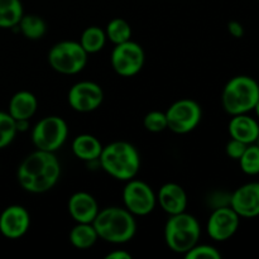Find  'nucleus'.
I'll return each instance as SVG.
<instances>
[{
	"instance_id": "1",
	"label": "nucleus",
	"mask_w": 259,
	"mask_h": 259,
	"mask_svg": "<svg viewBox=\"0 0 259 259\" xmlns=\"http://www.w3.org/2000/svg\"><path fill=\"white\" fill-rule=\"evenodd\" d=\"M61 176V164L55 153L35 149L25 157L17 172L20 187L30 194H45L55 187Z\"/></svg>"
},
{
	"instance_id": "2",
	"label": "nucleus",
	"mask_w": 259,
	"mask_h": 259,
	"mask_svg": "<svg viewBox=\"0 0 259 259\" xmlns=\"http://www.w3.org/2000/svg\"><path fill=\"white\" fill-rule=\"evenodd\" d=\"M99 163L101 168L119 181H129L138 175L141 156L136 147L129 142L116 141L103 147Z\"/></svg>"
},
{
	"instance_id": "3",
	"label": "nucleus",
	"mask_w": 259,
	"mask_h": 259,
	"mask_svg": "<svg viewBox=\"0 0 259 259\" xmlns=\"http://www.w3.org/2000/svg\"><path fill=\"white\" fill-rule=\"evenodd\" d=\"M99 239L111 244H124L133 239L137 232L134 215L125 207L110 206L99 210L93 222Z\"/></svg>"
},
{
	"instance_id": "4",
	"label": "nucleus",
	"mask_w": 259,
	"mask_h": 259,
	"mask_svg": "<svg viewBox=\"0 0 259 259\" xmlns=\"http://www.w3.org/2000/svg\"><path fill=\"white\" fill-rule=\"evenodd\" d=\"M259 100V83L253 77L239 75L230 78L222 95L223 108L229 115L248 114Z\"/></svg>"
},
{
	"instance_id": "5",
	"label": "nucleus",
	"mask_w": 259,
	"mask_h": 259,
	"mask_svg": "<svg viewBox=\"0 0 259 259\" xmlns=\"http://www.w3.org/2000/svg\"><path fill=\"white\" fill-rule=\"evenodd\" d=\"M201 228L195 217L186 211L169 215L164 225V242L175 253L186 254L199 243Z\"/></svg>"
},
{
	"instance_id": "6",
	"label": "nucleus",
	"mask_w": 259,
	"mask_h": 259,
	"mask_svg": "<svg viewBox=\"0 0 259 259\" xmlns=\"http://www.w3.org/2000/svg\"><path fill=\"white\" fill-rule=\"evenodd\" d=\"M89 55L80 42L62 40L56 43L48 52V63L51 67L62 75H76L88 65Z\"/></svg>"
},
{
	"instance_id": "7",
	"label": "nucleus",
	"mask_w": 259,
	"mask_h": 259,
	"mask_svg": "<svg viewBox=\"0 0 259 259\" xmlns=\"http://www.w3.org/2000/svg\"><path fill=\"white\" fill-rule=\"evenodd\" d=\"M67 123L57 115L42 118L32 131V142L35 148L51 153H56L67 141Z\"/></svg>"
},
{
	"instance_id": "8",
	"label": "nucleus",
	"mask_w": 259,
	"mask_h": 259,
	"mask_svg": "<svg viewBox=\"0 0 259 259\" xmlns=\"http://www.w3.org/2000/svg\"><path fill=\"white\" fill-rule=\"evenodd\" d=\"M164 113L168 129L176 134H187L192 132L202 118L201 106L191 99H180L175 101Z\"/></svg>"
},
{
	"instance_id": "9",
	"label": "nucleus",
	"mask_w": 259,
	"mask_h": 259,
	"mask_svg": "<svg viewBox=\"0 0 259 259\" xmlns=\"http://www.w3.org/2000/svg\"><path fill=\"white\" fill-rule=\"evenodd\" d=\"M123 202L124 207L134 217H146L156 207L157 195L147 182L134 177L124 186Z\"/></svg>"
},
{
	"instance_id": "10",
	"label": "nucleus",
	"mask_w": 259,
	"mask_h": 259,
	"mask_svg": "<svg viewBox=\"0 0 259 259\" xmlns=\"http://www.w3.org/2000/svg\"><path fill=\"white\" fill-rule=\"evenodd\" d=\"M146 61V55L141 45L129 39L115 45L110 56L111 67L119 76L132 77L141 72Z\"/></svg>"
},
{
	"instance_id": "11",
	"label": "nucleus",
	"mask_w": 259,
	"mask_h": 259,
	"mask_svg": "<svg viewBox=\"0 0 259 259\" xmlns=\"http://www.w3.org/2000/svg\"><path fill=\"white\" fill-rule=\"evenodd\" d=\"M67 100L75 111L91 113L103 104L104 91L101 86L94 81H78L71 86Z\"/></svg>"
},
{
	"instance_id": "12",
	"label": "nucleus",
	"mask_w": 259,
	"mask_h": 259,
	"mask_svg": "<svg viewBox=\"0 0 259 259\" xmlns=\"http://www.w3.org/2000/svg\"><path fill=\"white\" fill-rule=\"evenodd\" d=\"M240 217L230 206L217 207L210 214L206 224L209 237L215 242H225L237 233Z\"/></svg>"
},
{
	"instance_id": "13",
	"label": "nucleus",
	"mask_w": 259,
	"mask_h": 259,
	"mask_svg": "<svg viewBox=\"0 0 259 259\" xmlns=\"http://www.w3.org/2000/svg\"><path fill=\"white\" fill-rule=\"evenodd\" d=\"M30 227V215L24 206L10 205L0 214V233L8 239H19Z\"/></svg>"
},
{
	"instance_id": "14",
	"label": "nucleus",
	"mask_w": 259,
	"mask_h": 259,
	"mask_svg": "<svg viewBox=\"0 0 259 259\" xmlns=\"http://www.w3.org/2000/svg\"><path fill=\"white\" fill-rule=\"evenodd\" d=\"M229 206L240 218L259 217V182H248L230 195Z\"/></svg>"
},
{
	"instance_id": "15",
	"label": "nucleus",
	"mask_w": 259,
	"mask_h": 259,
	"mask_svg": "<svg viewBox=\"0 0 259 259\" xmlns=\"http://www.w3.org/2000/svg\"><path fill=\"white\" fill-rule=\"evenodd\" d=\"M67 209L68 214L76 223H93L100 210L95 197L85 191H78L71 195Z\"/></svg>"
},
{
	"instance_id": "16",
	"label": "nucleus",
	"mask_w": 259,
	"mask_h": 259,
	"mask_svg": "<svg viewBox=\"0 0 259 259\" xmlns=\"http://www.w3.org/2000/svg\"><path fill=\"white\" fill-rule=\"evenodd\" d=\"M157 201L164 212L168 215H176L186 211L187 195L184 187L175 182L164 184L157 194Z\"/></svg>"
},
{
	"instance_id": "17",
	"label": "nucleus",
	"mask_w": 259,
	"mask_h": 259,
	"mask_svg": "<svg viewBox=\"0 0 259 259\" xmlns=\"http://www.w3.org/2000/svg\"><path fill=\"white\" fill-rule=\"evenodd\" d=\"M228 129H229V134L233 139H237L245 144L257 143L259 124L254 118L249 116L248 114L233 115Z\"/></svg>"
},
{
	"instance_id": "18",
	"label": "nucleus",
	"mask_w": 259,
	"mask_h": 259,
	"mask_svg": "<svg viewBox=\"0 0 259 259\" xmlns=\"http://www.w3.org/2000/svg\"><path fill=\"white\" fill-rule=\"evenodd\" d=\"M38 109V100L30 91H18L9 101L8 113L14 120H29Z\"/></svg>"
},
{
	"instance_id": "19",
	"label": "nucleus",
	"mask_w": 259,
	"mask_h": 259,
	"mask_svg": "<svg viewBox=\"0 0 259 259\" xmlns=\"http://www.w3.org/2000/svg\"><path fill=\"white\" fill-rule=\"evenodd\" d=\"M103 147L100 141L91 134H80L73 139L71 144V149L76 158L85 162L98 161Z\"/></svg>"
},
{
	"instance_id": "20",
	"label": "nucleus",
	"mask_w": 259,
	"mask_h": 259,
	"mask_svg": "<svg viewBox=\"0 0 259 259\" xmlns=\"http://www.w3.org/2000/svg\"><path fill=\"white\" fill-rule=\"evenodd\" d=\"M70 243L77 249H89L99 239L93 223H76L68 234Z\"/></svg>"
},
{
	"instance_id": "21",
	"label": "nucleus",
	"mask_w": 259,
	"mask_h": 259,
	"mask_svg": "<svg viewBox=\"0 0 259 259\" xmlns=\"http://www.w3.org/2000/svg\"><path fill=\"white\" fill-rule=\"evenodd\" d=\"M24 15L20 0H0V28H14Z\"/></svg>"
},
{
	"instance_id": "22",
	"label": "nucleus",
	"mask_w": 259,
	"mask_h": 259,
	"mask_svg": "<svg viewBox=\"0 0 259 259\" xmlns=\"http://www.w3.org/2000/svg\"><path fill=\"white\" fill-rule=\"evenodd\" d=\"M25 38L32 40L40 39L47 32V24L35 14H24L17 25Z\"/></svg>"
},
{
	"instance_id": "23",
	"label": "nucleus",
	"mask_w": 259,
	"mask_h": 259,
	"mask_svg": "<svg viewBox=\"0 0 259 259\" xmlns=\"http://www.w3.org/2000/svg\"><path fill=\"white\" fill-rule=\"evenodd\" d=\"M106 39L108 38H106L105 30L96 25H91L86 28L81 34L80 45L82 46L88 55H93V53L100 52L105 47Z\"/></svg>"
},
{
	"instance_id": "24",
	"label": "nucleus",
	"mask_w": 259,
	"mask_h": 259,
	"mask_svg": "<svg viewBox=\"0 0 259 259\" xmlns=\"http://www.w3.org/2000/svg\"><path fill=\"white\" fill-rule=\"evenodd\" d=\"M106 38L114 45H120L132 39V27L123 18H114L105 28Z\"/></svg>"
},
{
	"instance_id": "25",
	"label": "nucleus",
	"mask_w": 259,
	"mask_h": 259,
	"mask_svg": "<svg viewBox=\"0 0 259 259\" xmlns=\"http://www.w3.org/2000/svg\"><path fill=\"white\" fill-rule=\"evenodd\" d=\"M240 169L248 176L259 175V146L257 143L249 144L239 158Z\"/></svg>"
},
{
	"instance_id": "26",
	"label": "nucleus",
	"mask_w": 259,
	"mask_h": 259,
	"mask_svg": "<svg viewBox=\"0 0 259 259\" xmlns=\"http://www.w3.org/2000/svg\"><path fill=\"white\" fill-rule=\"evenodd\" d=\"M17 133V121L9 113L0 111V149L9 146L14 141Z\"/></svg>"
},
{
	"instance_id": "27",
	"label": "nucleus",
	"mask_w": 259,
	"mask_h": 259,
	"mask_svg": "<svg viewBox=\"0 0 259 259\" xmlns=\"http://www.w3.org/2000/svg\"><path fill=\"white\" fill-rule=\"evenodd\" d=\"M143 125L151 133H161V132L168 129L167 124L166 113L158 110L149 111L143 119Z\"/></svg>"
},
{
	"instance_id": "28",
	"label": "nucleus",
	"mask_w": 259,
	"mask_h": 259,
	"mask_svg": "<svg viewBox=\"0 0 259 259\" xmlns=\"http://www.w3.org/2000/svg\"><path fill=\"white\" fill-rule=\"evenodd\" d=\"M187 259H220L222 253L215 247L209 244H199L197 243L194 248L185 254Z\"/></svg>"
},
{
	"instance_id": "29",
	"label": "nucleus",
	"mask_w": 259,
	"mask_h": 259,
	"mask_svg": "<svg viewBox=\"0 0 259 259\" xmlns=\"http://www.w3.org/2000/svg\"><path fill=\"white\" fill-rule=\"evenodd\" d=\"M248 146H249V144H245L243 143V142L232 138L228 142L225 152H227L228 157H230L232 159H235V161H239V158L243 156V153H244V151L247 149Z\"/></svg>"
},
{
	"instance_id": "30",
	"label": "nucleus",
	"mask_w": 259,
	"mask_h": 259,
	"mask_svg": "<svg viewBox=\"0 0 259 259\" xmlns=\"http://www.w3.org/2000/svg\"><path fill=\"white\" fill-rule=\"evenodd\" d=\"M228 30L234 38H242L244 35V27L237 20H232L228 24Z\"/></svg>"
},
{
	"instance_id": "31",
	"label": "nucleus",
	"mask_w": 259,
	"mask_h": 259,
	"mask_svg": "<svg viewBox=\"0 0 259 259\" xmlns=\"http://www.w3.org/2000/svg\"><path fill=\"white\" fill-rule=\"evenodd\" d=\"M106 259H132V254L126 250L115 249L106 254Z\"/></svg>"
},
{
	"instance_id": "32",
	"label": "nucleus",
	"mask_w": 259,
	"mask_h": 259,
	"mask_svg": "<svg viewBox=\"0 0 259 259\" xmlns=\"http://www.w3.org/2000/svg\"><path fill=\"white\" fill-rule=\"evenodd\" d=\"M17 121V131L25 132L29 128V120H15Z\"/></svg>"
},
{
	"instance_id": "33",
	"label": "nucleus",
	"mask_w": 259,
	"mask_h": 259,
	"mask_svg": "<svg viewBox=\"0 0 259 259\" xmlns=\"http://www.w3.org/2000/svg\"><path fill=\"white\" fill-rule=\"evenodd\" d=\"M253 110L255 111V115H257V118L259 119V100H258V103H257V105L254 106V109H253Z\"/></svg>"
},
{
	"instance_id": "34",
	"label": "nucleus",
	"mask_w": 259,
	"mask_h": 259,
	"mask_svg": "<svg viewBox=\"0 0 259 259\" xmlns=\"http://www.w3.org/2000/svg\"><path fill=\"white\" fill-rule=\"evenodd\" d=\"M257 144L259 146V137H258V139H257Z\"/></svg>"
},
{
	"instance_id": "35",
	"label": "nucleus",
	"mask_w": 259,
	"mask_h": 259,
	"mask_svg": "<svg viewBox=\"0 0 259 259\" xmlns=\"http://www.w3.org/2000/svg\"><path fill=\"white\" fill-rule=\"evenodd\" d=\"M258 2H259V0H258Z\"/></svg>"
}]
</instances>
